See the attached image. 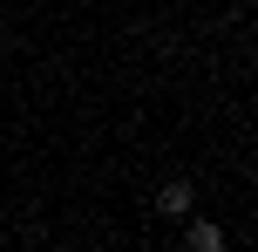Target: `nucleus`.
Segmentation results:
<instances>
[{"mask_svg": "<svg viewBox=\"0 0 258 252\" xmlns=\"http://www.w3.org/2000/svg\"><path fill=\"white\" fill-rule=\"evenodd\" d=\"M156 212H163V218H183V212H190V184H183V177H170V184L156 191Z\"/></svg>", "mask_w": 258, "mask_h": 252, "instance_id": "f03ea898", "label": "nucleus"}, {"mask_svg": "<svg viewBox=\"0 0 258 252\" xmlns=\"http://www.w3.org/2000/svg\"><path fill=\"white\" fill-rule=\"evenodd\" d=\"M183 245L190 252H224L231 239H224V225H211V218H190V225H183Z\"/></svg>", "mask_w": 258, "mask_h": 252, "instance_id": "f257e3e1", "label": "nucleus"}]
</instances>
